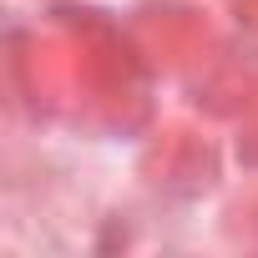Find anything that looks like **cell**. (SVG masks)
I'll list each match as a JSON object with an SVG mask.
<instances>
[]
</instances>
